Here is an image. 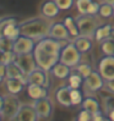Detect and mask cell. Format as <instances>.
<instances>
[{
	"label": "cell",
	"mask_w": 114,
	"mask_h": 121,
	"mask_svg": "<svg viewBox=\"0 0 114 121\" xmlns=\"http://www.w3.org/2000/svg\"><path fill=\"white\" fill-rule=\"evenodd\" d=\"M52 20L47 18L44 16H37L28 18L23 22L20 23L21 34L27 35L30 38H33L34 40H41L49 35V31L52 27Z\"/></svg>",
	"instance_id": "cell-1"
},
{
	"label": "cell",
	"mask_w": 114,
	"mask_h": 121,
	"mask_svg": "<svg viewBox=\"0 0 114 121\" xmlns=\"http://www.w3.org/2000/svg\"><path fill=\"white\" fill-rule=\"evenodd\" d=\"M17 94L4 93L0 97V117L1 120H16L21 108Z\"/></svg>",
	"instance_id": "cell-2"
},
{
	"label": "cell",
	"mask_w": 114,
	"mask_h": 121,
	"mask_svg": "<svg viewBox=\"0 0 114 121\" xmlns=\"http://www.w3.org/2000/svg\"><path fill=\"white\" fill-rule=\"evenodd\" d=\"M81 55H82V53L77 49L74 42H68L61 48L59 61L70 66L71 69H74L81 62Z\"/></svg>",
	"instance_id": "cell-3"
},
{
	"label": "cell",
	"mask_w": 114,
	"mask_h": 121,
	"mask_svg": "<svg viewBox=\"0 0 114 121\" xmlns=\"http://www.w3.org/2000/svg\"><path fill=\"white\" fill-rule=\"evenodd\" d=\"M77 25H79V30H80V34L81 35H87V37L93 38L97 27L101 25L99 20L97 16L95 15H79L76 17Z\"/></svg>",
	"instance_id": "cell-4"
},
{
	"label": "cell",
	"mask_w": 114,
	"mask_h": 121,
	"mask_svg": "<svg viewBox=\"0 0 114 121\" xmlns=\"http://www.w3.org/2000/svg\"><path fill=\"white\" fill-rule=\"evenodd\" d=\"M37 40H34L33 38H30L27 35L21 34L20 37L14 42V52L17 55L21 54H28V53H33Z\"/></svg>",
	"instance_id": "cell-5"
},
{
	"label": "cell",
	"mask_w": 114,
	"mask_h": 121,
	"mask_svg": "<svg viewBox=\"0 0 114 121\" xmlns=\"http://www.w3.org/2000/svg\"><path fill=\"white\" fill-rule=\"evenodd\" d=\"M98 71L105 81L114 80V55H103L98 61Z\"/></svg>",
	"instance_id": "cell-6"
},
{
	"label": "cell",
	"mask_w": 114,
	"mask_h": 121,
	"mask_svg": "<svg viewBox=\"0 0 114 121\" xmlns=\"http://www.w3.org/2000/svg\"><path fill=\"white\" fill-rule=\"evenodd\" d=\"M33 55L36 58V61H37V65L42 69H44L47 71H50L52 67L55 65V64L59 62V56H53V55H49L47 53H43L39 49L34 48L33 50Z\"/></svg>",
	"instance_id": "cell-7"
},
{
	"label": "cell",
	"mask_w": 114,
	"mask_h": 121,
	"mask_svg": "<svg viewBox=\"0 0 114 121\" xmlns=\"http://www.w3.org/2000/svg\"><path fill=\"white\" fill-rule=\"evenodd\" d=\"M33 106H34L36 111H37L39 119H49V117H52L53 111H54V106H53L52 100L49 99V97L33 100Z\"/></svg>",
	"instance_id": "cell-8"
},
{
	"label": "cell",
	"mask_w": 114,
	"mask_h": 121,
	"mask_svg": "<svg viewBox=\"0 0 114 121\" xmlns=\"http://www.w3.org/2000/svg\"><path fill=\"white\" fill-rule=\"evenodd\" d=\"M104 84L105 80L102 77L98 70L97 71L93 70V72L83 80V88L87 92H98L102 88H104Z\"/></svg>",
	"instance_id": "cell-9"
},
{
	"label": "cell",
	"mask_w": 114,
	"mask_h": 121,
	"mask_svg": "<svg viewBox=\"0 0 114 121\" xmlns=\"http://www.w3.org/2000/svg\"><path fill=\"white\" fill-rule=\"evenodd\" d=\"M49 73H50V71H47V70L38 66L33 72H31L27 76V82L28 83H34V84H41V86H44V87L49 88L50 87Z\"/></svg>",
	"instance_id": "cell-10"
},
{
	"label": "cell",
	"mask_w": 114,
	"mask_h": 121,
	"mask_svg": "<svg viewBox=\"0 0 114 121\" xmlns=\"http://www.w3.org/2000/svg\"><path fill=\"white\" fill-rule=\"evenodd\" d=\"M16 62L18 64V66L21 67V70L23 71V73H25L26 76H28L31 72H33V71L38 67L37 61H36V58H34L33 53L17 55Z\"/></svg>",
	"instance_id": "cell-11"
},
{
	"label": "cell",
	"mask_w": 114,
	"mask_h": 121,
	"mask_svg": "<svg viewBox=\"0 0 114 121\" xmlns=\"http://www.w3.org/2000/svg\"><path fill=\"white\" fill-rule=\"evenodd\" d=\"M49 37L63 42H69L71 35L64 22H53L50 31H49Z\"/></svg>",
	"instance_id": "cell-12"
},
{
	"label": "cell",
	"mask_w": 114,
	"mask_h": 121,
	"mask_svg": "<svg viewBox=\"0 0 114 121\" xmlns=\"http://www.w3.org/2000/svg\"><path fill=\"white\" fill-rule=\"evenodd\" d=\"M54 95H55V100L58 102L59 105L64 106V108L73 106V103H71V87L69 84L56 88Z\"/></svg>",
	"instance_id": "cell-13"
},
{
	"label": "cell",
	"mask_w": 114,
	"mask_h": 121,
	"mask_svg": "<svg viewBox=\"0 0 114 121\" xmlns=\"http://www.w3.org/2000/svg\"><path fill=\"white\" fill-rule=\"evenodd\" d=\"M39 11L42 16L53 20L59 15V12L61 10L58 6V4L55 3V0H44L39 6Z\"/></svg>",
	"instance_id": "cell-14"
},
{
	"label": "cell",
	"mask_w": 114,
	"mask_h": 121,
	"mask_svg": "<svg viewBox=\"0 0 114 121\" xmlns=\"http://www.w3.org/2000/svg\"><path fill=\"white\" fill-rule=\"evenodd\" d=\"M16 120L18 121H37L39 120V116L37 111H36L33 104H22L20 108V111L17 114V117Z\"/></svg>",
	"instance_id": "cell-15"
},
{
	"label": "cell",
	"mask_w": 114,
	"mask_h": 121,
	"mask_svg": "<svg viewBox=\"0 0 114 121\" xmlns=\"http://www.w3.org/2000/svg\"><path fill=\"white\" fill-rule=\"evenodd\" d=\"M49 88L41 86V84H34V83H28L27 84V95L31 99L36 100V99H41V98H46L49 95Z\"/></svg>",
	"instance_id": "cell-16"
},
{
	"label": "cell",
	"mask_w": 114,
	"mask_h": 121,
	"mask_svg": "<svg viewBox=\"0 0 114 121\" xmlns=\"http://www.w3.org/2000/svg\"><path fill=\"white\" fill-rule=\"evenodd\" d=\"M6 78H20L26 86H27V76L23 73V71L21 70L18 66V64L16 61H14L9 65H6Z\"/></svg>",
	"instance_id": "cell-17"
},
{
	"label": "cell",
	"mask_w": 114,
	"mask_h": 121,
	"mask_svg": "<svg viewBox=\"0 0 114 121\" xmlns=\"http://www.w3.org/2000/svg\"><path fill=\"white\" fill-rule=\"evenodd\" d=\"M3 84H4L6 92H8V93H11V94L21 93L23 87L26 86L20 78H6V80L3 82Z\"/></svg>",
	"instance_id": "cell-18"
},
{
	"label": "cell",
	"mask_w": 114,
	"mask_h": 121,
	"mask_svg": "<svg viewBox=\"0 0 114 121\" xmlns=\"http://www.w3.org/2000/svg\"><path fill=\"white\" fill-rule=\"evenodd\" d=\"M50 73L55 78H58V80H68V77L71 73V67L59 61L58 64H55V65L52 67Z\"/></svg>",
	"instance_id": "cell-19"
},
{
	"label": "cell",
	"mask_w": 114,
	"mask_h": 121,
	"mask_svg": "<svg viewBox=\"0 0 114 121\" xmlns=\"http://www.w3.org/2000/svg\"><path fill=\"white\" fill-rule=\"evenodd\" d=\"M92 39H93V38L80 34V35H77V37H75L73 42L75 43V45L77 47V49H79L82 54H85V53H88L92 49V45H93Z\"/></svg>",
	"instance_id": "cell-20"
},
{
	"label": "cell",
	"mask_w": 114,
	"mask_h": 121,
	"mask_svg": "<svg viewBox=\"0 0 114 121\" xmlns=\"http://www.w3.org/2000/svg\"><path fill=\"white\" fill-rule=\"evenodd\" d=\"M112 30H113V26H112L110 23H101V25L97 27L93 39L97 40L98 43H101L102 40H104V39H107V38L110 37Z\"/></svg>",
	"instance_id": "cell-21"
},
{
	"label": "cell",
	"mask_w": 114,
	"mask_h": 121,
	"mask_svg": "<svg viewBox=\"0 0 114 121\" xmlns=\"http://www.w3.org/2000/svg\"><path fill=\"white\" fill-rule=\"evenodd\" d=\"M81 106L83 109H86L87 111H90L92 115L101 110V105H99L98 100L95 97H91V95H87L86 98H83V102H82Z\"/></svg>",
	"instance_id": "cell-22"
},
{
	"label": "cell",
	"mask_w": 114,
	"mask_h": 121,
	"mask_svg": "<svg viewBox=\"0 0 114 121\" xmlns=\"http://www.w3.org/2000/svg\"><path fill=\"white\" fill-rule=\"evenodd\" d=\"M63 22L65 23V26L68 27V30L70 32V35L71 37H77L80 35V30H79V25H77V21H76V17H73V16H65L63 20Z\"/></svg>",
	"instance_id": "cell-23"
},
{
	"label": "cell",
	"mask_w": 114,
	"mask_h": 121,
	"mask_svg": "<svg viewBox=\"0 0 114 121\" xmlns=\"http://www.w3.org/2000/svg\"><path fill=\"white\" fill-rule=\"evenodd\" d=\"M83 80L85 78L77 72H71L70 76L68 77V84L71 88H80L81 86H83Z\"/></svg>",
	"instance_id": "cell-24"
},
{
	"label": "cell",
	"mask_w": 114,
	"mask_h": 121,
	"mask_svg": "<svg viewBox=\"0 0 114 121\" xmlns=\"http://www.w3.org/2000/svg\"><path fill=\"white\" fill-rule=\"evenodd\" d=\"M98 15L102 18H110L114 16V6L108 3H101V9H99Z\"/></svg>",
	"instance_id": "cell-25"
},
{
	"label": "cell",
	"mask_w": 114,
	"mask_h": 121,
	"mask_svg": "<svg viewBox=\"0 0 114 121\" xmlns=\"http://www.w3.org/2000/svg\"><path fill=\"white\" fill-rule=\"evenodd\" d=\"M101 50L103 55H114V40L110 37L101 42Z\"/></svg>",
	"instance_id": "cell-26"
},
{
	"label": "cell",
	"mask_w": 114,
	"mask_h": 121,
	"mask_svg": "<svg viewBox=\"0 0 114 121\" xmlns=\"http://www.w3.org/2000/svg\"><path fill=\"white\" fill-rule=\"evenodd\" d=\"M75 69H76V71H77V72H79L83 78L88 77L92 72H93V69H92V66L90 65V64H87V62H80Z\"/></svg>",
	"instance_id": "cell-27"
},
{
	"label": "cell",
	"mask_w": 114,
	"mask_h": 121,
	"mask_svg": "<svg viewBox=\"0 0 114 121\" xmlns=\"http://www.w3.org/2000/svg\"><path fill=\"white\" fill-rule=\"evenodd\" d=\"M82 102H83V95L80 88H71V103H73V106L81 105Z\"/></svg>",
	"instance_id": "cell-28"
},
{
	"label": "cell",
	"mask_w": 114,
	"mask_h": 121,
	"mask_svg": "<svg viewBox=\"0 0 114 121\" xmlns=\"http://www.w3.org/2000/svg\"><path fill=\"white\" fill-rule=\"evenodd\" d=\"M92 1L93 0H75V5H76L77 11H79V15H86L88 6Z\"/></svg>",
	"instance_id": "cell-29"
},
{
	"label": "cell",
	"mask_w": 114,
	"mask_h": 121,
	"mask_svg": "<svg viewBox=\"0 0 114 121\" xmlns=\"http://www.w3.org/2000/svg\"><path fill=\"white\" fill-rule=\"evenodd\" d=\"M17 54L14 50H8V52H1V64L4 65H9V64L16 61Z\"/></svg>",
	"instance_id": "cell-30"
},
{
	"label": "cell",
	"mask_w": 114,
	"mask_h": 121,
	"mask_svg": "<svg viewBox=\"0 0 114 121\" xmlns=\"http://www.w3.org/2000/svg\"><path fill=\"white\" fill-rule=\"evenodd\" d=\"M14 50V40L5 35H0V52Z\"/></svg>",
	"instance_id": "cell-31"
},
{
	"label": "cell",
	"mask_w": 114,
	"mask_h": 121,
	"mask_svg": "<svg viewBox=\"0 0 114 121\" xmlns=\"http://www.w3.org/2000/svg\"><path fill=\"white\" fill-rule=\"evenodd\" d=\"M55 3L58 4L61 11H68L74 6L75 0H55Z\"/></svg>",
	"instance_id": "cell-32"
},
{
	"label": "cell",
	"mask_w": 114,
	"mask_h": 121,
	"mask_svg": "<svg viewBox=\"0 0 114 121\" xmlns=\"http://www.w3.org/2000/svg\"><path fill=\"white\" fill-rule=\"evenodd\" d=\"M99 9H101V3L93 0V1L90 4V6H88L87 13H88V15H95V16H97L98 12H99Z\"/></svg>",
	"instance_id": "cell-33"
},
{
	"label": "cell",
	"mask_w": 114,
	"mask_h": 121,
	"mask_svg": "<svg viewBox=\"0 0 114 121\" xmlns=\"http://www.w3.org/2000/svg\"><path fill=\"white\" fill-rule=\"evenodd\" d=\"M76 120H79V121H90V120H92V114L90 111H87L86 109L82 108L79 111V114H77Z\"/></svg>",
	"instance_id": "cell-34"
},
{
	"label": "cell",
	"mask_w": 114,
	"mask_h": 121,
	"mask_svg": "<svg viewBox=\"0 0 114 121\" xmlns=\"http://www.w3.org/2000/svg\"><path fill=\"white\" fill-rule=\"evenodd\" d=\"M92 120L93 121H105V120H109V117H108V115H104V114L102 112V110H99L98 112H96V114H93L92 115Z\"/></svg>",
	"instance_id": "cell-35"
},
{
	"label": "cell",
	"mask_w": 114,
	"mask_h": 121,
	"mask_svg": "<svg viewBox=\"0 0 114 121\" xmlns=\"http://www.w3.org/2000/svg\"><path fill=\"white\" fill-rule=\"evenodd\" d=\"M104 88L110 92L112 94H114V80H109V81H105V84H104Z\"/></svg>",
	"instance_id": "cell-36"
},
{
	"label": "cell",
	"mask_w": 114,
	"mask_h": 121,
	"mask_svg": "<svg viewBox=\"0 0 114 121\" xmlns=\"http://www.w3.org/2000/svg\"><path fill=\"white\" fill-rule=\"evenodd\" d=\"M5 80H6V65L0 64V81L3 83Z\"/></svg>",
	"instance_id": "cell-37"
},
{
	"label": "cell",
	"mask_w": 114,
	"mask_h": 121,
	"mask_svg": "<svg viewBox=\"0 0 114 121\" xmlns=\"http://www.w3.org/2000/svg\"><path fill=\"white\" fill-rule=\"evenodd\" d=\"M107 115H108V117H109V120H112V121H114V106L113 108L107 112Z\"/></svg>",
	"instance_id": "cell-38"
},
{
	"label": "cell",
	"mask_w": 114,
	"mask_h": 121,
	"mask_svg": "<svg viewBox=\"0 0 114 121\" xmlns=\"http://www.w3.org/2000/svg\"><path fill=\"white\" fill-rule=\"evenodd\" d=\"M102 3H108V4L114 5V0H102Z\"/></svg>",
	"instance_id": "cell-39"
},
{
	"label": "cell",
	"mask_w": 114,
	"mask_h": 121,
	"mask_svg": "<svg viewBox=\"0 0 114 121\" xmlns=\"http://www.w3.org/2000/svg\"><path fill=\"white\" fill-rule=\"evenodd\" d=\"M110 38L114 40V27H113V30H112V33H110Z\"/></svg>",
	"instance_id": "cell-40"
},
{
	"label": "cell",
	"mask_w": 114,
	"mask_h": 121,
	"mask_svg": "<svg viewBox=\"0 0 114 121\" xmlns=\"http://www.w3.org/2000/svg\"><path fill=\"white\" fill-rule=\"evenodd\" d=\"M113 6H114V5H113Z\"/></svg>",
	"instance_id": "cell-41"
}]
</instances>
